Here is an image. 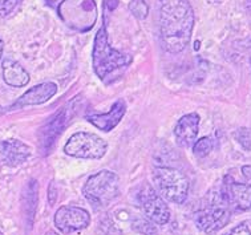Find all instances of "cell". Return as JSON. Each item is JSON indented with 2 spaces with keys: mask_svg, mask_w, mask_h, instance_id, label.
I'll return each mask as SVG.
<instances>
[{
  "mask_svg": "<svg viewBox=\"0 0 251 235\" xmlns=\"http://www.w3.org/2000/svg\"><path fill=\"white\" fill-rule=\"evenodd\" d=\"M160 32L162 46L170 53L182 52L190 43L194 11L189 0H160Z\"/></svg>",
  "mask_w": 251,
  "mask_h": 235,
  "instance_id": "6da1fadb",
  "label": "cell"
},
{
  "mask_svg": "<svg viewBox=\"0 0 251 235\" xmlns=\"http://www.w3.org/2000/svg\"><path fill=\"white\" fill-rule=\"evenodd\" d=\"M231 212L233 210L226 202L221 189H214L202 199L200 208L194 212V222L200 230L211 235L227 225Z\"/></svg>",
  "mask_w": 251,
  "mask_h": 235,
  "instance_id": "7a4b0ae2",
  "label": "cell"
},
{
  "mask_svg": "<svg viewBox=\"0 0 251 235\" xmlns=\"http://www.w3.org/2000/svg\"><path fill=\"white\" fill-rule=\"evenodd\" d=\"M93 69L101 80H105L114 71L120 68H125L132 63V57L123 53L120 51L114 50L109 44L106 28L102 27L97 31L93 44Z\"/></svg>",
  "mask_w": 251,
  "mask_h": 235,
  "instance_id": "3957f363",
  "label": "cell"
},
{
  "mask_svg": "<svg viewBox=\"0 0 251 235\" xmlns=\"http://www.w3.org/2000/svg\"><path fill=\"white\" fill-rule=\"evenodd\" d=\"M155 191L168 202L181 205L189 194L190 182L185 173L170 166H158L153 170Z\"/></svg>",
  "mask_w": 251,
  "mask_h": 235,
  "instance_id": "277c9868",
  "label": "cell"
},
{
  "mask_svg": "<svg viewBox=\"0 0 251 235\" xmlns=\"http://www.w3.org/2000/svg\"><path fill=\"white\" fill-rule=\"evenodd\" d=\"M120 193V178L110 170H101L87 180L82 194L95 209L108 208Z\"/></svg>",
  "mask_w": 251,
  "mask_h": 235,
  "instance_id": "5b68a950",
  "label": "cell"
},
{
  "mask_svg": "<svg viewBox=\"0 0 251 235\" xmlns=\"http://www.w3.org/2000/svg\"><path fill=\"white\" fill-rule=\"evenodd\" d=\"M60 18L76 31H89L97 19L95 0H64L59 5Z\"/></svg>",
  "mask_w": 251,
  "mask_h": 235,
  "instance_id": "8992f818",
  "label": "cell"
},
{
  "mask_svg": "<svg viewBox=\"0 0 251 235\" xmlns=\"http://www.w3.org/2000/svg\"><path fill=\"white\" fill-rule=\"evenodd\" d=\"M108 144L100 136L89 131L75 133L64 146L65 154L75 158L100 159L106 154Z\"/></svg>",
  "mask_w": 251,
  "mask_h": 235,
  "instance_id": "52a82bcc",
  "label": "cell"
},
{
  "mask_svg": "<svg viewBox=\"0 0 251 235\" xmlns=\"http://www.w3.org/2000/svg\"><path fill=\"white\" fill-rule=\"evenodd\" d=\"M138 206L154 225L164 226L170 221V209L162 197L149 183H144L137 194Z\"/></svg>",
  "mask_w": 251,
  "mask_h": 235,
  "instance_id": "ba28073f",
  "label": "cell"
},
{
  "mask_svg": "<svg viewBox=\"0 0 251 235\" xmlns=\"http://www.w3.org/2000/svg\"><path fill=\"white\" fill-rule=\"evenodd\" d=\"M242 177L243 181H239L228 173L224 177V182L219 187L227 205L234 211H246L251 209V180L243 174Z\"/></svg>",
  "mask_w": 251,
  "mask_h": 235,
  "instance_id": "9c48e42d",
  "label": "cell"
},
{
  "mask_svg": "<svg viewBox=\"0 0 251 235\" xmlns=\"http://www.w3.org/2000/svg\"><path fill=\"white\" fill-rule=\"evenodd\" d=\"M75 103L76 101H69L64 108L59 109L48 121L44 124V127L40 129L39 134V142H40L41 150L47 154L52 149V146L55 145L60 134L64 131V129L68 127L69 121L75 116Z\"/></svg>",
  "mask_w": 251,
  "mask_h": 235,
  "instance_id": "30bf717a",
  "label": "cell"
},
{
  "mask_svg": "<svg viewBox=\"0 0 251 235\" xmlns=\"http://www.w3.org/2000/svg\"><path fill=\"white\" fill-rule=\"evenodd\" d=\"M91 223L89 212L77 206H61L55 214V226L63 234L87 229Z\"/></svg>",
  "mask_w": 251,
  "mask_h": 235,
  "instance_id": "8fae6325",
  "label": "cell"
},
{
  "mask_svg": "<svg viewBox=\"0 0 251 235\" xmlns=\"http://www.w3.org/2000/svg\"><path fill=\"white\" fill-rule=\"evenodd\" d=\"M126 113V104L124 100H117L109 112L106 113H95V112H88L85 114V118L88 122H91L93 127L100 129L102 131H113L114 128L119 125L121 120Z\"/></svg>",
  "mask_w": 251,
  "mask_h": 235,
  "instance_id": "7c38bea8",
  "label": "cell"
},
{
  "mask_svg": "<svg viewBox=\"0 0 251 235\" xmlns=\"http://www.w3.org/2000/svg\"><path fill=\"white\" fill-rule=\"evenodd\" d=\"M31 148L23 141L5 140L0 144V159L8 166H18L22 165L31 157Z\"/></svg>",
  "mask_w": 251,
  "mask_h": 235,
  "instance_id": "4fadbf2b",
  "label": "cell"
},
{
  "mask_svg": "<svg viewBox=\"0 0 251 235\" xmlns=\"http://www.w3.org/2000/svg\"><path fill=\"white\" fill-rule=\"evenodd\" d=\"M198 131H200V116L198 114L189 113L182 116L174 128V136H176L177 144L183 148L193 146V144L197 141Z\"/></svg>",
  "mask_w": 251,
  "mask_h": 235,
  "instance_id": "5bb4252c",
  "label": "cell"
},
{
  "mask_svg": "<svg viewBox=\"0 0 251 235\" xmlns=\"http://www.w3.org/2000/svg\"><path fill=\"white\" fill-rule=\"evenodd\" d=\"M57 93V85L55 82H43L33 88H29L20 99L12 105V108H24L29 105H40L47 103Z\"/></svg>",
  "mask_w": 251,
  "mask_h": 235,
  "instance_id": "9a60e30c",
  "label": "cell"
},
{
  "mask_svg": "<svg viewBox=\"0 0 251 235\" xmlns=\"http://www.w3.org/2000/svg\"><path fill=\"white\" fill-rule=\"evenodd\" d=\"M3 78L5 84L14 88H22L29 82V73L14 60L3 61Z\"/></svg>",
  "mask_w": 251,
  "mask_h": 235,
  "instance_id": "2e32d148",
  "label": "cell"
},
{
  "mask_svg": "<svg viewBox=\"0 0 251 235\" xmlns=\"http://www.w3.org/2000/svg\"><path fill=\"white\" fill-rule=\"evenodd\" d=\"M37 193H39V185L35 180L28 182V185L25 186V190H24V214H25V218H27V225L32 226L33 218H35V212H36L37 209Z\"/></svg>",
  "mask_w": 251,
  "mask_h": 235,
  "instance_id": "e0dca14e",
  "label": "cell"
},
{
  "mask_svg": "<svg viewBox=\"0 0 251 235\" xmlns=\"http://www.w3.org/2000/svg\"><path fill=\"white\" fill-rule=\"evenodd\" d=\"M214 149V141L211 137H202L193 144V153L198 158H203Z\"/></svg>",
  "mask_w": 251,
  "mask_h": 235,
  "instance_id": "ac0fdd59",
  "label": "cell"
},
{
  "mask_svg": "<svg viewBox=\"0 0 251 235\" xmlns=\"http://www.w3.org/2000/svg\"><path fill=\"white\" fill-rule=\"evenodd\" d=\"M132 226L134 230L144 235H157V227L148 218H138L136 221H133Z\"/></svg>",
  "mask_w": 251,
  "mask_h": 235,
  "instance_id": "d6986e66",
  "label": "cell"
},
{
  "mask_svg": "<svg viewBox=\"0 0 251 235\" xmlns=\"http://www.w3.org/2000/svg\"><path fill=\"white\" fill-rule=\"evenodd\" d=\"M129 11L137 19H145L149 12V7L144 0H132L129 3Z\"/></svg>",
  "mask_w": 251,
  "mask_h": 235,
  "instance_id": "ffe728a7",
  "label": "cell"
},
{
  "mask_svg": "<svg viewBox=\"0 0 251 235\" xmlns=\"http://www.w3.org/2000/svg\"><path fill=\"white\" fill-rule=\"evenodd\" d=\"M235 138L246 150H251V131L249 129H239L235 133Z\"/></svg>",
  "mask_w": 251,
  "mask_h": 235,
  "instance_id": "44dd1931",
  "label": "cell"
},
{
  "mask_svg": "<svg viewBox=\"0 0 251 235\" xmlns=\"http://www.w3.org/2000/svg\"><path fill=\"white\" fill-rule=\"evenodd\" d=\"M18 4V0H0V16L9 14Z\"/></svg>",
  "mask_w": 251,
  "mask_h": 235,
  "instance_id": "7402d4cb",
  "label": "cell"
},
{
  "mask_svg": "<svg viewBox=\"0 0 251 235\" xmlns=\"http://www.w3.org/2000/svg\"><path fill=\"white\" fill-rule=\"evenodd\" d=\"M225 235H251V231L246 223H241V225H238L234 229H231L227 234Z\"/></svg>",
  "mask_w": 251,
  "mask_h": 235,
  "instance_id": "603a6c76",
  "label": "cell"
},
{
  "mask_svg": "<svg viewBox=\"0 0 251 235\" xmlns=\"http://www.w3.org/2000/svg\"><path fill=\"white\" fill-rule=\"evenodd\" d=\"M56 197H57V194H56L55 185H53V183H50V189H48V199H50V206H52V205L55 204Z\"/></svg>",
  "mask_w": 251,
  "mask_h": 235,
  "instance_id": "cb8c5ba5",
  "label": "cell"
},
{
  "mask_svg": "<svg viewBox=\"0 0 251 235\" xmlns=\"http://www.w3.org/2000/svg\"><path fill=\"white\" fill-rule=\"evenodd\" d=\"M119 4V0H105L104 1V7H105L108 11H113Z\"/></svg>",
  "mask_w": 251,
  "mask_h": 235,
  "instance_id": "d4e9b609",
  "label": "cell"
},
{
  "mask_svg": "<svg viewBox=\"0 0 251 235\" xmlns=\"http://www.w3.org/2000/svg\"><path fill=\"white\" fill-rule=\"evenodd\" d=\"M60 0H47V3H48V4L50 5H55L56 3H59Z\"/></svg>",
  "mask_w": 251,
  "mask_h": 235,
  "instance_id": "484cf974",
  "label": "cell"
},
{
  "mask_svg": "<svg viewBox=\"0 0 251 235\" xmlns=\"http://www.w3.org/2000/svg\"><path fill=\"white\" fill-rule=\"evenodd\" d=\"M3 48H4V46H3V41L0 39V59H1V54H3Z\"/></svg>",
  "mask_w": 251,
  "mask_h": 235,
  "instance_id": "4316f807",
  "label": "cell"
},
{
  "mask_svg": "<svg viewBox=\"0 0 251 235\" xmlns=\"http://www.w3.org/2000/svg\"><path fill=\"white\" fill-rule=\"evenodd\" d=\"M46 235H60V234H59V233H56V231H53V230H50V231H47Z\"/></svg>",
  "mask_w": 251,
  "mask_h": 235,
  "instance_id": "83f0119b",
  "label": "cell"
},
{
  "mask_svg": "<svg viewBox=\"0 0 251 235\" xmlns=\"http://www.w3.org/2000/svg\"><path fill=\"white\" fill-rule=\"evenodd\" d=\"M247 7H249V9L251 11V0H247Z\"/></svg>",
  "mask_w": 251,
  "mask_h": 235,
  "instance_id": "f1b7e54d",
  "label": "cell"
},
{
  "mask_svg": "<svg viewBox=\"0 0 251 235\" xmlns=\"http://www.w3.org/2000/svg\"><path fill=\"white\" fill-rule=\"evenodd\" d=\"M0 235H3V233H0Z\"/></svg>",
  "mask_w": 251,
  "mask_h": 235,
  "instance_id": "f546056e",
  "label": "cell"
}]
</instances>
